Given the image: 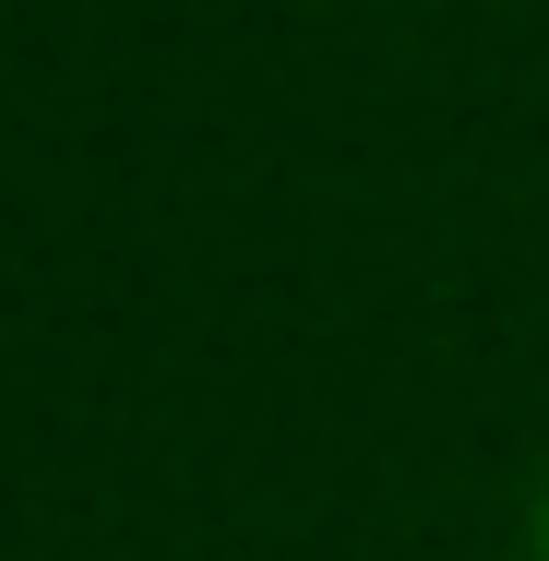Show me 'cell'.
Instances as JSON below:
<instances>
[{
	"instance_id": "obj_1",
	"label": "cell",
	"mask_w": 549,
	"mask_h": 561,
	"mask_svg": "<svg viewBox=\"0 0 549 561\" xmlns=\"http://www.w3.org/2000/svg\"><path fill=\"white\" fill-rule=\"evenodd\" d=\"M526 561H549V478H538V514H526Z\"/></svg>"
}]
</instances>
